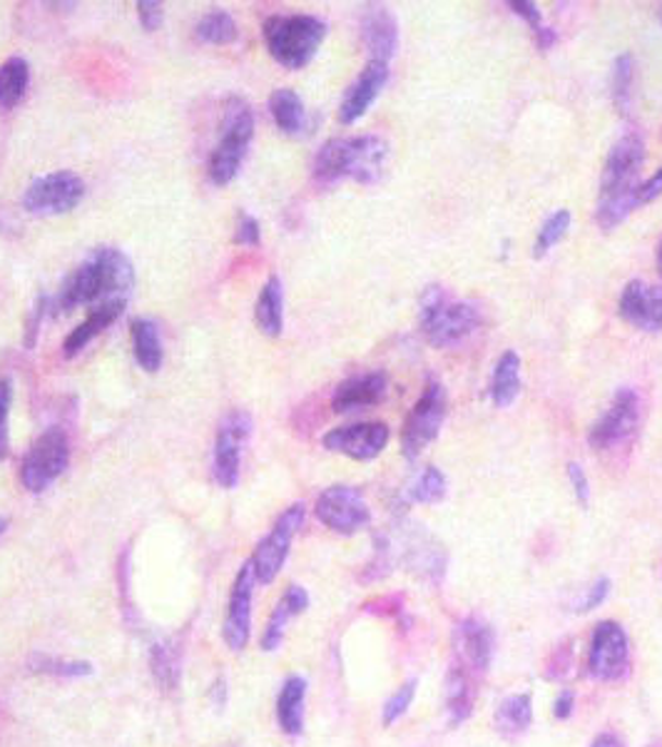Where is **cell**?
<instances>
[{"instance_id": "cell-1", "label": "cell", "mask_w": 662, "mask_h": 747, "mask_svg": "<svg viewBox=\"0 0 662 747\" xmlns=\"http://www.w3.org/2000/svg\"><path fill=\"white\" fill-rule=\"evenodd\" d=\"M135 287V267L118 247H97L66 277L50 310L70 314L78 307L93 310L103 302H128Z\"/></svg>"}, {"instance_id": "cell-2", "label": "cell", "mask_w": 662, "mask_h": 747, "mask_svg": "<svg viewBox=\"0 0 662 747\" xmlns=\"http://www.w3.org/2000/svg\"><path fill=\"white\" fill-rule=\"evenodd\" d=\"M387 155V140L377 138V135L334 138L319 148L315 157V177L324 185L342 183V179L371 185L381 177Z\"/></svg>"}, {"instance_id": "cell-3", "label": "cell", "mask_w": 662, "mask_h": 747, "mask_svg": "<svg viewBox=\"0 0 662 747\" xmlns=\"http://www.w3.org/2000/svg\"><path fill=\"white\" fill-rule=\"evenodd\" d=\"M264 43L280 66L299 70L309 66L327 38V23L317 15H272L264 21Z\"/></svg>"}, {"instance_id": "cell-4", "label": "cell", "mask_w": 662, "mask_h": 747, "mask_svg": "<svg viewBox=\"0 0 662 747\" xmlns=\"http://www.w3.org/2000/svg\"><path fill=\"white\" fill-rule=\"evenodd\" d=\"M255 138V115L249 105L239 97H232L225 107L220 142L214 145L208 160V175L214 185H229L237 177L241 162Z\"/></svg>"}, {"instance_id": "cell-5", "label": "cell", "mask_w": 662, "mask_h": 747, "mask_svg": "<svg viewBox=\"0 0 662 747\" xmlns=\"http://www.w3.org/2000/svg\"><path fill=\"white\" fill-rule=\"evenodd\" d=\"M481 324L476 304L451 302L441 287H428L422 296V327L434 347H453L471 337Z\"/></svg>"}, {"instance_id": "cell-6", "label": "cell", "mask_w": 662, "mask_h": 747, "mask_svg": "<svg viewBox=\"0 0 662 747\" xmlns=\"http://www.w3.org/2000/svg\"><path fill=\"white\" fill-rule=\"evenodd\" d=\"M70 444L66 431L52 427L33 441L28 454L23 456L21 481L31 493H43L58 476L68 469Z\"/></svg>"}, {"instance_id": "cell-7", "label": "cell", "mask_w": 662, "mask_h": 747, "mask_svg": "<svg viewBox=\"0 0 662 747\" xmlns=\"http://www.w3.org/2000/svg\"><path fill=\"white\" fill-rule=\"evenodd\" d=\"M446 409H449L446 389L438 382H428L424 394L418 396V401L409 413L404 434H401V452H404L409 462H416L424 454V448L438 436L446 419Z\"/></svg>"}, {"instance_id": "cell-8", "label": "cell", "mask_w": 662, "mask_h": 747, "mask_svg": "<svg viewBox=\"0 0 662 747\" xmlns=\"http://www.w3.org/2000/svg\"><path fill=\"white\" fill-rule=\"evenodd\" d=\"M249 434H252V417L247 411L235 409L222 419L212 452V474L222 489H235L239 483L241 454Z\"/></svg>"}, {"instance_id": "cell-9", "label": "cell", "mask_w": 662, "mask_h": 747, "mask_svg": "<svg viewBox=\"0 0 662 747\" xmlns=\"http://www.w3.org/2000/svg\"><path fill=\"white\" fill-rule=\"evenodd\" d=\"M304 516H307L304 503H292V506L276 518L270 534L257 544L255 556L249 558L255 565L257 583H264L267 586V583H272L276 579V573L282 571L286 556H289L292 538L297 536V530L304 526Z\"/></svg>"}, {"instance_id": "cell-10", "label": "cell", "mask_w": 662, "mask_h": 747, "mask_svg": "<svg viewBox=\"0 0 662 747\" xmlns=\"http://www.w3.org/2000/svg\"><path fill=\"white\" fill-rule=\"evenodd\" d=\"M85 183L70 170L33 179L23 195V207L31 214H66L83 202Z\"/></svg>"}, {"instance_id": "cell-11", "label": "cell", "mask_w": 662, "mask_h": 747, "mask_svg": "<svg viewBox=\"0 0 662 747\" xmlns=\"http://www.w3.org/2000/svg\"><path fill=\"white\" fill-rule=\"evenodd\" d=\"M317 518L336 534L352 536L364 526H369L371 509L364 493L356 486H329L317 499Z\"/></svg>"}, {"instance_id": "cell-12", "label": "cell", "mask_w": 662, "mask_h": 747, "mask_svg": "<svg viewBox=\"0 0 662 747\" xmlns=\"http://www.w3.org/2000/svg\"><path fill=\"white\" fill-rule=\"evenodd\" d=\"M630 665V641L628 633L615 620L598 623L593 641H590L588 670L598 680H620Z\"/></svg>"}, {"instance_id": "cell-13", "label": "cell", "mask_w": 662, "mask_h": 747, "mask_svg": "<svg viewBox=\"0 0 662 747\" xmlns=\"http://www.w3.org/2000/svg\"><path fill=\"white\" fill-rule=\"evenodd\" d=\"M638 419H640V401L638 394L633 389H617L611 407H607L601 419L590 427L588 444L595 448V452H605V448L620 446L628 441L635 431H638Z\"/></svg>"}, {"instance_id": "cell-14", "label": "cell", "mask_w": 662, "mask_h": 747, "mask_svg": "<svg viewBox=\"0 0 662 747\" xmlns=\"http://www.w3.org/2000/svg\"><path fill=\"white\" fill-rule=\"evenodd\" d=\"M257 586V575L252 561H247L241 565L235 586H232L227 616H225V643L229 651H245L249 643V635H252V593Z\"/></svg>"}, {"instance_id": "cell-15", "label": "cell", "mask_w": 662, "mask_h": 747, "mask_svg": "<svg viewBox=\"0 0 662 747\" xmlns=\"http://www.w3.org/2000/svg\"><path fill=\"white\" fill-rule=\"evenodd\" d=\"M642 162H646V142L640 135L628 132L615 142L611 155L605 160L603 179H601V195L633 190L635 177H638Z\"/></svg>"}, {"instance_id": "cell-16", "label": "cell", "mask_w": 662, "mask_h": 747, "mask_svg": "<svg viewBox=\"0 0 662 747\" xmlns=\"http://www.w3.org/2000/svg\"><path fill=\"white\" fill-rule=\"evenodd\" d=\"M389 441V427L381 421H364V424L331 429L324 436V446L334 454H344L356 462L377 458Z\"/></svg>"}, {"instance_id": "cell-17", "label": "cell", "mask_w": 662, "mask_h": 747, "mask_svg": "<svg viewBox=\"0 0 662 747\" xmlns=\"http://www.w3.org/2000/svg\"><path fill=\"white\" fill-rule=\"evenodd\" d=\"M620 317L642 331H662V287L633 279L617 302Z\"/></svg>"}, {"instance_id": "cell-18", "label": "cell", "mask_w": 662, "mask_h": 747, "mask_svg": "<svg viewBox=\"0 0 662 747\" xmlns=\"http://www.w3.org/2000/svg\"><path fill=\"white\" fill-rule=\"evenodd\" d=\"M496 651L494 628L483 623L478 618H466L456 630V653L463 668L471 673H486L490 668Z\"/></svg>"}, {"instance_id": "cell-19", "label": "cell", "mask_w": 662, "mask_h": 747, "mask_svg": "<svg viewBox=\"0 0 662 747\" xmlns=\"http://www.w3.org/2000/svg\"><path fill=\"white\" fill-rule=\"evenodd\" d=\"M389 80V66L387 62H366L362 75L348 85L342 107H339V120L344 125H354L359 118H364L371 103L377 101L379 93Z\"/></svg>"}, {"instance_id": "cell-20", "label": "cell", "mask_w": 662, "mask_h": 747, "mask_svg": "<svg viewBox=\"0 0 662 747\" xmlns=\"http://www.w3.org/2000/svg\"><path fill=\"white\" fill-rule=\"evenodd\" d=\"M387 389H389L387 374H381V372L356 374L352 376V380H346L336 386L334 396H331V409H334L336 413H352V411L377 407L383 396H387Z\"/></svg>"}, {"instance_id": "cell-21", "label": "cell", "mask_w": 662, "mask_h": 747, "mask_svg": "<svg viewBox=\"0 0 662 747\" xmlns=\"http://www.w3.org/2000/svg\"><path fill=\"white\" fill-rule=\"evenodd\" d=\"M364 45L369 50V60L387 62L399 50V25L387 5H369L364 13Z\"/></svg>"}, {"instance_id": "cell-22", "label": "cell", "mask_w": 662, "mask_h": 747, "mask_svg": "<svg viewBox=\"0 0 662 747\" xmlns=\"http://www.w3.org/2000/svg\"><path fill=\"white\" fill-rule=\"evenodd\" d=\"M125 307H128V302H103L87 312V317L78 324V327L70 331L62 341V354L68 359H73L75 354L83 352V349L91 345V341L101 335L103 329L110 327L113 322H118L122 317Z\"/></svg>"}, {"instance_id": "cell-23", "label": "cell", "mask_w": 662, "mask_h": 747, "mask_svg": "<svg viewBox=\"0 0 662 747\" xmlns=\"http://www.w3.org/2000/svg\"><path fill=\"white\" fill-rule=\"evenodd\" d=\"M307 608H309V593L307 591H304L302 586H289V588H286L282 600L276 603L274 610H272L270 623H267V628H264L262 647H264L267 653H272V651H276V647L282 645L286 623H289L294 616L304 614V610H307Z\"/></svg>"}, {"instance_id": "cell-24", "label": "cell", "mask_w": 662, "mask_h": 747, "mask_svg": "<svg viewBox=\"0 0 662 747\" xmlns=\"http://www.w3.org/2000/svg\"><path fill=\"white\" fill-rule=\"evenodd\" d=\"M255 322L267 337H280L284 329V290L282 279L270 277L255 304Z\"/></svg>"}, {"instance_id": "cell-25", "label": "cell", "mask_w": 662, "mask_h": 747, "mask_svg": "<svg viewBox=\"0 0 662 747\" xmlns=\"http://www.w3.org/2000/svg\"><path fill=\"white\" fill-rule=\"evenodd\" d=\"M473 698H476L473 673L463 668L461 663H453L449 675H446V710H449L453 725L463 723L471 715Z\"/></svg>"}, {"instance_id": "cell-26", "label": "cell", "mask_w": 662, "mask_h": 747, "mask_svg": "<svg viewBox=\"0 0 662 747\" xmlns=\"http://www.w3.org/2000/svg\"><path fill=\"white\" fill-rule=\"evenodd\" d=\"M132 352L142 372L155 374L163 366V337H159L157 324L152 319L140 317L132 322Z\"/></svg>"}, {"instance_id": "cell-27", "label": "cell", "mask_w": 662, "mask_h": 747, "mask_svg": "<svg viewBox=\"0 0 662 747\" xmlns=\"http://www.w3.org/2000/svg\"><path fill=\"white\" fill-rule=\"evenodd\" d=\"M304 698H307V680L289 678L276 698V720L286 735H299L304 731Z\"/></svg>"}, {"instance_id": "cell-28", "label": "cell", "mask_w": 662, "mask_h": 747, "mask_svg": "<svg viewBox=\"0 0 662 747\" xmlns=\"http://www.w3.org/2000/svg\"><path fill=\"white\" fill-rule=\"evenodd\" d=\"M521 394V359L516 352H506L496 362L490 380V399L498 409H508Z\"/></svg>"}, {"instance_id": "cell-29", "label": "cell", "mask_w": 662, "mask_h": 747, "mask_svg": "<svg viewBox=\"0 0 662 747\" xmlns=\"http://www.w3.org/2000/svg\"><path fill=\"white\" fill-rule=\"evenodd\" d=\"M531 723H533V700L528 692H523V696L506 698L494 715L496 731L504 737H508V740L523 735L528 727H531Z\"/></svg>"}, {"instance_id": "cell-30", "label": "cell", "mask_w": 662, "mask_h": 747, "mask_svg": "<svg viewBox=\"0 0 662 747\" xmlns=\"http://www.w3.org/2000/svg\"><path fill=\"white\" fill-rule=\"evenodd\" d=\"M270 113L276 128L286 135H299L307 128V110H304L302 97L292 87H280L270 95Z\"/></svg>"}, {"instance_id": "cell-31", "label": "cell", "mask_w": 662, "mask_h": 747, "mask_svg": "<svg viewBox=\"0 0 662 747\" xmlns=\"http://www.w3.org/2000/svg\"><path fill=\"white\" fill-rule=\"evenodd\" d=\"M28 85H31L28 60L21 56L8 58L3 66H0V107H3V110H11V107H15L23 101Z\"/></svg>"}, {"instance_id": "cell-32", "label": "cell", "mask_w": 662, "mask_h": 747, "mask_svg": "<svg viewBox=\"0 0 662 747\" xmlns=\"http://www.w3.org/2000/svg\"><path fill=\"white\" fill-rule=\"evenodd\" d=\"M635 190L638 187H633V190H623V192H611V195H601V202H598V212H595V220L601 224V230L611 232L615 230L617 224L628 220V214L638 207L635 202Z\"/></svg>"}, {"instance_id": "cell-33", "label": "cell", "mask_w": 662, "mask_h": 747, "mask_svg": "<svg viewBox=\"0 0 662 747\" xmlns=\"http://www.w3.org/2000/svg\"><path fill=\"white\" fill-rule=\"evenodd\" d=\"M194 35L208 45H229L237 40V21L227 11H210L197 23Z\"/></svg>"}, {"instance_id": "cell-34", "label": "cell", "mask_w": 662, "mask_h": 747, "mask_svg": "<svg viewBox=\"0 0 662 747\" xmlns=\"http://www.w3.org/2000/svg\"><path fill=\"white\" fill-rule=\"evenodd\" d=\"M633 75H635V60L630 52H623V56L615 58L613 66V103L617 107V113L628 115L630 110V95H633Z\"/></svg>"}, {"instance_id": "cell-35", "label": "cell", "mask_w": 662, "mask_h": 747, "mask_svg": "<svg viewBox=\"0 0 662 747\" xmlns=\"http://www.w3.org/2000/svg\"><path fill=\"white\" fill-rule=\"evenodd\" d=\"M177 665H180V661H177L175 645L159 643L152 647V675H155V680L165 690L175 688L177 680H180V668Z\"/></svg>"}, {"instance_id": "cell-36", "label": "cell", "mask_w": 662, "mask_h": 747, "mask_svg": "<svg viewBox=\"0 0 662 747\" xmlns=\"http://www.w3.org/2000/svg\"><path fill=\"white\" fill-rule=\"evenodd\" d=\"M570 212L568 210H558L553 212L548 220L543 222V227L539 232V240H535V247H533V255L535 257H543L548 255V252L558 245V242L568 235L570 230Z\"/></svg>"}, {"instance_id": "cell-37", "label": "cell", "mask_w": 662, "mask_h": 747, "mask_svg": "<svg viewBox=\"0 0 662 747\" xmlns=\"http://www.w3.org/2000/svg\"><path fill=\"white\" fill-rule=\"evenodd\" d=\"M409 493L416 503H438L446 497V476L436 466H426Z\"/></svg>"}, {"instance_id": "cell-38", "label": "cell", "mask_w": 662, "mask_h": 747, "mask_svg": "<svg viewBox=\"0 0 662 747\" xmlns=\"http://www.w3.org/2000/svg\"><path fill=\"white\" fill-rule=\"evenodd\" d=\"M33 670L48 673V675H60V678H83V675L93 673V665L85 661H56L48 658V655H35L31 661Z\"/></svg>"}, {"instance_id": "cell-39", "label": "cell", "mask_w": 662, "mask_h": 747, "mask_svg": "<svg viewBox=\"0 0 662 747\" xmlns=\"http://www.w3.org/2000/svg\"><path fill=\"white\" fill-rule=\"evenodd\" d=\"M416 696V680H409L406 686H401L383 705V725H393L397 720L406 713L411 700Z\"/></svg>"}, {"instance_id": "cell-40", "label": "cell", "mask_w": 662, "mask_h": 747, "mask_svg": "<svg viewBox=\"0 0 662 747\" xmlns=\"http://www.w3.org/2000/svg\"><path fill=\"white\" fill-rule=\"evenodd\" d=\"M11 401H13V382L0 380V462L8 456L11 448V434H8V417H11Z\"/></svg>"}, {"instance_id": "cell-41", "label": "cell", "mask_w": 662, "mask_h": 747, "mask_svg": "<svg viewBox=\"0 0 662 747\" xmlns=\"http://www.w3.org/2000/svg\"><path fill=\"white\" fill-rule=\"evenodd\" d=\"M138 17L142 23V28L145 31H157L159 25L165 21V11H163V3H157V0H140L138 3Z\"/></svg>"}, {"instance_id": "cell-42", "label": "cell", "mask_w": 662, "mask_h": 747, "mask_svg": "<svg viewBox=\"0 0 662 747\" xmlns=\"http://www.w3.org/2000/svg\"><path fill=\"white\" fill-rule=\"evenodd\" d=\"M235 242L237 245H245V247L259 245V222L252 218V214H247V212L239 214Z\"/></svg>"}, {"instance_id": "cell-43", "label": "cell", "mask_w": 662, "mask_h": 747, "mask_svg": "<svg viewBox=\"0 0 662 747\" xmlns=\"http://www.w3.org/2000/svg\"><path fill=\"white\" fill-rule=\"evenodd\" d=\"M660 195H662V167L648 179V183L638 185V190H635V202H638V207L648 205L652 200H658Z\"/></svg>"}, {"instance_id": "cell-44", "label": "cell", "mask_w": 662, "mask_h": 747, "mask_svg": "<svg viewBox=\"0 0 662 747\" xmlns=\"http://www.w3.org/2000/svg\"><path fill=\"white\" fill-rule=\"evenodd\" d=\"M568 476H570L572 491H576L578 501L583 503V506H588V501H590V486H588V476H586V471L580 469L578 464H570V466H568Z\"/></svg>"}, {"instance_id": "cell-45", "label": "cell", "mask_w": 662, "mask_h": 747, "mask_svg": "<svg viewBox=\"0 0 662 747\" xmlns=\"http://www.w3.org/2000/svg\"><path fill=\"white\" fill-rule=\"evenodd\" d=\"M511 8H513V13L516 15H521L523 21L531 25V28L539 33L543 25H541V11H539V5L535 3H525V0H511Z\"/></svg>"}, {"instance_id": "cell-46", "label": "cell", "mask_w": 662, "mask_h": 747, "mask_svg": "<svg viewBox=\"0 0 662 747\" xmlns=\"http://www.w3.org/2000/svg\"><path fill=\"white\" fill-rule=\"evenodd\" d=\"M607 593H611V581H607V579L595 581L593 588H590V593H588V598L583 600V606H580V610L598 608L607 598Z\"/></svg>"}, {"instance_id": "cell-47", "label": "cell", "mask_w": 662, "mask_h": 747, "mask_svg": "<svg viewBox=\"0 0 662 747\" xmlns=\"http://www.w3.org/2000/svg\"><path fill=\"white\" fill-rule=\"evenodd\" d=\"M572 703H576L572 692L563 690V696L556 700V708H553V715H556L558 720H568L572 713Z\"/></svg>"}, {"instance_id": "cell-48", "label": "cell", "mask_w": 662, "mask_h": 747, "mask_svg": "<svg viewBox=\"0 0 662 747\" xmlns=\"http://www.w3.org/2000/svg\"><path fill=\"white\" fill-rule=\"evenodd\" d=\"M590 747H625V745H623V740H620V737H617V735H613V733H603V735H598V737H595L593 745H590Z\"/></svg>"}, {"instance_id": "cell-49", "label": "cell", "mask_w": 662, "mask_h": 747, "mask_svg": "<svg viewBox=\"0 0 662 747\" xmlns=\"http://www.w3.org/2000/svg\"><path fill=\"white\" fill-rule=\"evenodd\" d=\"M5 528H8V518H3V516H0V536H3V534H5Z\"/></svg>"}, {"instance_id": "cell-50", "label": "cell", "mask_w": 662, "mask_h": 747, "mask_svg": "<svg viewBox=\"0 0 662 747\" xmlns=\"http://www.w3.org/2000/svg\"><path fill=\"white\" fill-rule=\"evenodd\" d=\"M658 269H660V275H662V245H660V252H658Z\"/></svg>"}, {"instance_id": "cell-51", "label": "cell", "mask_w": 662, "mask_h": 747, "mask_svg": "<svg viewBox=\"0 0 662 747\" xmlns=\"http://www.w3.org/2000/svg\"><path fill=\"white\" fill-rule=\"evenodd\" d=\"M660 21H662V8H660Z\"/></svg>"}]
</instances>
